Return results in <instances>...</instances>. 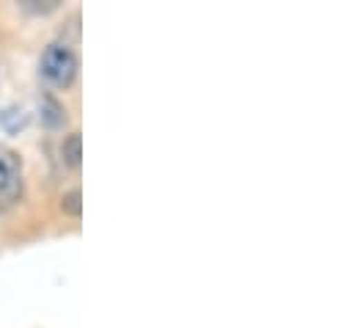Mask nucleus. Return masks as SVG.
Returning <instances> with one entry per match:
<instances>
[{
    "mask_svg": "<svg viewBox=\"0 0 355 328\" xmlns=\"http://www.w3.org/2000/svg\"><path fill=\"white\" fill-rule=\"evenodd\" d=\"M39 72H42V78L50 83L53 88L67 91V88H72V83L78 81L80 58H78V53L67 42H53L42 53Z\"/></svg>",
    "mask_w": 355,
    "mask_h": 328,
    "instance_id": "1",
    "label": "nucleus"
},
{
    "mask_svg": "<svg viewBox=\"0 0 355 328\" xmlns=\"http://www.w3.org/2000/svg\"><path fill=\"white\" fill-rule=\"evenodd\" d=\"M28 113L22 110V108H17V105H11V108H6L3 113H0V127L8 133V136H17L19 130H25L28 127Z\"/></svg>",
    "mask_w": 355,
    "mask_h": 328,
    "instance_id": "5",
    "label": "nucleus"
},
{
    "mask_svg": "<svg viewBox=\"0 0 355 328\" xmlns=\"http://www.w3.org/2000/svg\"><path fill=\"white\" fill-rule=\"evenodd\" d=\"M61 158H64V163L69 165V168H80V163H83V138H80V133H69L64 138Z\"/></svg>",
    "mask_w": 355,
    "mask_h": 328,
    "instance_id": "4",
    "label": "nucleus"
},
{
    "mask_svg": "<svg viewBox=\"0 0 355 328\" xmlns=\"http://www.w3.org/2000/svg\"><path fill=\"white\" fill-rule=\"evenodd\" d=\"M58 3H61V0H22L19 6H22L25 11H33V14H50V11L58 8Z\"/></svg>",
    "mask_w": 355,
    "mask_h": 328,
    "instance_id": "7",
    "label": "nucleus"
},
{
    "mask_svg": "<svg viewBox=\"0 0 355 328\" xmlns=\"http://www.w3.org/2000/svg\"><path fill=\"white\" fill-rule=\"evenodd\" d=\"M61 213L64 215H72V218H80L83 215V193L78 188H72V190H67L61 196Z\"/></svg>",
    "mask_w": 355,
    "mask_h": 328,
    "instance_id": "6",
    "label": "nucleus"
},
{
    "mask_svg": "<svg viewBox=\"0 0 355 328\" xmlns=\"http://www.w3.org/2000/svg\"><path fill=\"white\" fill-rule=\"evenodd\" d=\"M3 193L19 196V163L14 161V155L0 152V196Z\"/></svg>",
    "mask_w": 355,
    "mask_h": 328,
    "instance_id": "3",
    "label": "nucleus"
},
{
    "mask_svg": "<svg viewBox=\"0 0 355 328\" xmlns=\"http://www.w3.org/2000/svg\"><path fill=\"white\" fill-rule=\"evenodd\" d=\"M39 110H42V122H44V127H50V130H61V127L67 124V110H64V105H61L50 91L42 94V99H39Z\"/></svg>",
    "mask_w": 355,
    "mask_h": 328,
    "instance_id": "2",
    "label": "nucleus"
}]
</instances>
